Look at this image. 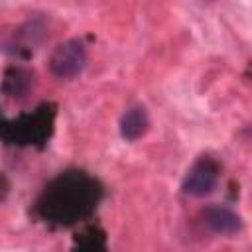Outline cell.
<instances>
[{"label": "cell", "instance_id": "1", "mask_svg": "<svg viewBox=\"0 0 252 252\" xmlns=\"http://www.w3.org/2000/svg\"><path fill=\"white\" fill-rule=\"evenodd\" d=\"M100 199L98 183L85 171L59 175L41 195L39 211L43 219L57 224H71L87 217Z\"/></svg>", "mask_w": 252, "mask_h": 252}, {"label": "cell", "instance_id": "2", "mask_svg": "<svg viewBox=\"0 0 252 252\" xmlns=\"http://www.w3.org/2000/svg\"><path fill=\"white\" fill-rule=\"evenodd\" d=\"M49 71L57 79H73L81 75L87 65V49L81 39L61 41L49 55Z\"/></svg>", "mask_w": 252, "mask_h": 252}, {"label": "cell", "instance_id": "3", "mask_svg": "<svg viewBox=\"0 0 252 252\" xmlns=\"http://www.w3.org/2000/svg\"><path fill=\"white\" fill-rule=\"evenodd\" d=\"M219 183V165L213 158H199L187 171L181 189L189 197H207Z\"/></svg>", "mask_w": 252, "mask_h": 252}, {"label": "cell", "instance_id": "4", "mask_svg": "<svg viewBox=\"0 0 252 252\" xmlns=\"http://www.w3.org/2000/svg\"><path fill=\"white\" fill-rule=\"evenodd\" d=\"M201 222L213 232V234H222V236H230L240 232L242 228V219L238 213H234L232 209L224 207V205H207L201 211Z\"/></svg>", "mask_w": 252, "mask_h": 252}, {"label": "cell", "instance_id": "5", "mask_svg": "<svg viewBox=\"0 0 252 252\" xmlns=\"http://www.w3.org/2000/svg\"><path fill=\"white\" fill-rule=\"evenodd\" d=\"M148 128H150V118L142 104H134L126 108V112L120 118V136L126 142L140 140L148 132Z\"/></svg>", "mask_w": 252, "mask_h": 252}]
</instances>
